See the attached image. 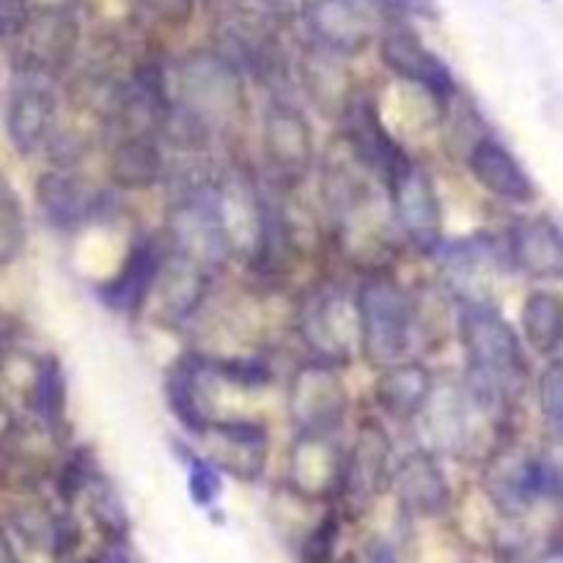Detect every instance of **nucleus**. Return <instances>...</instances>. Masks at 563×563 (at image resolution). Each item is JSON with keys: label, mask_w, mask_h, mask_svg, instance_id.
<instances>
[{"label": "nucleus", "mask_w": 563, "mask_h": 563, "mask_svg": "<svg viewBox=\"0 0 563 563\" xmlns=\"http://www.w3.org/2000/svg\"><path fill=\"white\" fill-rule=\"evenodd\" d=\"M170 113L163 141L187 152H203L223 141L245 115V71L220 49H196L168 69Z\"/></svg>", "instance_id": "obj_1"}, {"label": "nucleus", "mask_w": 563, "mask_h": 563, "mask_svg": "<svg viewBox=\"0 0 563 563\" xmlns=\"http://www.w3.org/2000/svg\"><path fill=\"white\" fill-rule=\"evenodd\" d=\"M465 385L495 416H504L528 379V361L517 330L495 306H460L456 313Z\"/></svg>", "instance_id": "obj_2"}, {"label": "nucleus", "mask_w": 563, "mask_h": 563, "mask_svg": "<svg viewBox=\"0 0 563 563\" xmlns=\"http://www.w3.org/2000/svg\"><path fill=\"white\" fill-rule=\"evenodd\" d=\"M357 350L372 368L405 361L418 330V300L383 269H372L355 291Z\"/></svg>", "instance_id": "obj_3"}, {"label": "nucleus", "mask_w": 563, "mask_h": 563, "mask_svg": "<svg viewBox=\"0 0 563 563\" xmlns=\"http://www.w3.org/2000/svg\"><path fill=\"white\" fill-rule=\"evenodd\" d=\"M297 333L317 361L346 366L357 346L355 297L339 284H317L300 297L295 311Z\"/></svg>", "instance_id": "obj_4"}, {"label": "nucleus", "mask_w": 563, "mask_h": 563, "mask_svg": "<svg viewBox=\"0 0 563 563\" xmlns=\"http://www.w3.org/2000/svg\"><path fill=\"white\" fill-rule=\"evenodd\" d=\"M262 154L275 187H297L317 159L311 121L300 104L273 93L262 113Z\"/></svg>", "instance_id": "obj_5"}, {"label": "nucleus", "mask_w": 563, "mask_h": 563, "mask_svg": "<svg viewBox=\"0 0 563 563\" xmlns=\"http://www.w3.org/2000/svg\"><path fill=\"white\" fill-rule=\"evenodd\" d=\"M286 412L300 434H339L350 412L341 366L317 357L297 366L286 383Z\"/></svg>", "instance_id": "obj_6"}, {"label": "nucleus", "mask_w": 563, "mask_h": 563, "mask_svg": "<svg viewBox=\"0 0 563 563\" xmlns=\"http://www.w3.org/2000/svg\"><path fill=\"white\" fill-rule=\"evenodd\" d=\"M390 209L399 234L427 256H434L443 245V207L429 170L407 157L385 181Z\"/></svg>", "instance_id": "obj_7"}, {"label": "nucleus", "mask_w": 563, "mask_h": 563, "mask_svg": "<svg viewBox=\"0 0 563 563\" xmlns=\"http://www.w3.org/2000/svg\"><path fill=\"white\" fill-rule=\"evenodd\" d=\"M33 198H36V209L44 223L66 234L102 223L115 207L113 192L93 185L88 176L77 174V168H58V165L38 174Z\"/></svg>", "instance_id": "obj_8"}, {"label": "nucleus", "mask_w": 563, "mask_h": 563, "mask_svg": "<svg viewBox=\"0 0 563 563\" xmlns=\"http://www.w3.org/2000/svg\"><path fill=\"white\" fill-rule=\"evenodd\" d=\"M438 269L460 306H493L495 275L509 264L506 245L493 234H467L438 247Z\"/></svg>", "instance_id": "obj_9"}, {"label": "nucleus", "mask_w": 563, "mask_h": 563, "mask_svg": "<svg viewBox=\"0 0 563 563\" xmlns=\"http://www.w3.org/2000/svg\"><path fill=\"white\" fill-rule=\"evenodd\" d=\"M168 236L165 231L157 234H137L126 247L124 258L110 278L97 286L99 302L113 313L126 319H137L154 300L159 275L168 262Z\"/></svg>", "instance_id": "obj_10"}, {"label": "nucleus", "mask_w": 563, "mask_h": 563, "mask_svg": "<svg viewBox=\"0 0 563 563\" xmlns=\"http://www.w3.org/2000/svg\"><path fill=\"white\" fill-rule=\"evenodd\" d=\"M55 80L14 71L3 108V130L11 148L20 157L47 152L60 126V102L53 88Z\"/></svg>", "instance_id": "obj_11"}, {"label": "nucleus", "mask_w": 563, "mask_h": 563, "mask_svg": "<svg viewBox=\"0 0 563 563\" xmlns=\"http://www.w3.org/2000/svg\"><path fill=\"white\" fill-rule=\"evenodd\" d=\"M339 124L346 154L361 168H366L374 179L383 181V187L388 176L410 157L394 137V132L388 130V124H385L377 99L363 91V88H352L350 99H346L339 113Z\"/></svg>", "instance_id": "obj_12"}, {"label": "nucleus", "mask_w": 563, "mask_h": 563, "mask_svg": "<svg viewBox=\"0 0 563 563\" xmlns=\"http://www.w3.org/2000/svg\"><path fill=\"white\" fill-rule=\"evenodd\" d=\"M80 31L64 9H33L25 31L11 44V60L20 75L58 80L77 55Z\"/></svg>", "instance_id": "obj_13"}, {"label": "nucleus", "mask_w": 563, "mask_h": 563, "mask_svg": "<svg viewBox=\"0 0 563 563\" xmlns=\"http://www.w3.org/2000/svg\"><path fill=\"white\" fill-rule=\"evenodd\" d=\"M379 9L377 0H308L302 20L317 47L352 58L385 31Z\"/></svg>", "instance_id": "obj_14"}, {"label": "nucleus", "mask_w": 563, "mask_h": 563, "mask_svg": "<svg viewBox=\"0 0 563 563\" xmlns=\"http://www.w3.org/2000/svg\"><path fill=\"white\" fill-rule=\"evenodd\" d=\"M379 60L399 80L418 86L434 102H451L460 91L451 66L407 25H385L379 33Z\"/></svg>", "instance_id": "obj_15"}, {"label": "nucleus", "mask_w": 563, "mask_h": 563, "mask_svg": "<svg viewBox=\"0 0 563 563\" xmlns=\"http://www.w3.org/2000/svg\"><path fill=\"white\" fill-rule=\"evenodd\" d=\"M163 135L146 126H115L108 132L104 165L115 190H152L170 179Z\"/></svg>", "instance_id": "obj_16"}, {"label": "nucleus", "mask_w": 563, "mask_h": 563, "mask_svg": "<svg viewBox=\"0 0 563 563\" xmlns=\"http://www.w3.org/2000/svg\"><path fill=\"white\" fill-rule=\"evenodd\" d=\"M390 471H394V440L388 429L377 418H363L346 451L339 495L350 509L363 511L377 498L379 489L390 484Z\"/></svg>", "instance_id": "obj_17"}, {"label": "nucleus", "mask_w": 563, "mask_h": 563, "mask_svg": "<svg viewBox=\"0 0 563 563\" xmlns=\"http://www.w3.org/2000/svg\"><path fill=\"white\" fill-rule=\"evenodd\" d=\"M482 484L489 504L500 515L520 517L537 504L539 495H544L542 460L517 449L515 443H498L487 456Z\"/></svg>", "instance_id": "obj_18"}, {"label": "nucleus", "mask_w": 563, "mask_h": 563, "mask_svg": "<svg viewBox=\"0 0 563 563\" xmlns=\"http://www.w3.org/2000/svg\"><path fill=\"white\" fill-rule=\"evenodd\" d=\"M482 410L487 407L471 394L467 385H438L427 410L418 416L427 434V449L434 454H465L471 445H476L473 416Z\"/></svg>", "instance_id": "obj_19"}, {"label": "nucleus", "mask_w": 563, "mask_h": 563, "mask_svg": "<svg viewBox=\"0 0 563 563\" xmlns=\"http://www.w3.org/2000/svg\"><path fill=\"white\" fill-rule=\"evenodd\" d=\"M212 383V361L196 355V352H185V355L176 357L170 363L168 374H165V401H168L170 416L181 423V429H187L196 438H201L218 421L212 396H209Z\"/></svg>", "instance_id": "obj_20"}, {"label": "nucleus", "mask_w": 563, "mask_h": 563, "mask_svg": "<svg viewBox=\"0 0 563 563\" xmlns=\"http://www.w3.org/2000/svg\"><path fill=\"white\" fill-rule=\"evenodd\" d=\"M209 445V460L223 473L236 478L262 476L267 462V427L256 418H218L207 432L201 434Z\"/></svg>", "instance_id": "obj_21"}, {"label": "nucleus", "mask_w": 563, "mask_h": 563, "mask_svg": "<svg viewBox=\"0 0 563 563\" xmlns=\"http://www.w3.org/2000/svg\"><path fill=\"white\" fill-rule=\"evenodd\" d=\"M509 264L533 280L563 278V229L555 220L520 218L506 229L504 236Z\"/></svg>", "instance_id": "obj_22"}, {"label": "nucleus", "mask_w": 563, "mask_h": 563, "mask_svg": "<svg viewBox=\"0 0 563 563\" xmlns=\"http://www.w3.org/2000/svg\"><path fill=\"white\" fill-rule=\"evenodd\" d=\"M346 451L335 440V434H300L289 449L286 478L295 493L302 498H324L341 493Z\"/></svg>", "instance_id": "obj_23"}, {"label": "nucleus", "mask_w": 563, "mask_h": 563, "mask_svg": "<svg viewBox=\"0 0 563 563\" xmlns=\"http://www.w3.org/2000/svg\"><path fill=\"white\" fill-rule=\"evenodd\" d=\"M390 487H394L401 509L412 511V515L438 517L445 515L451 506V484L440 465V454L429 449L399 456L390 471Z\"/></svg>", "instance_id": "obj_24"}, {"label": "nucleus", "mask_w": 563, "mask_h": 563, "mask_svg": "<svg viewBox=\"0 0 563 563\" xmlns=\"http://www.w3.org/2000/svg\"><path fill=\"white\" fill-rule=\"evenodd\" d=\"M467 170L489 196L500 198V201L526 207V203L537 201L539 196L537 181L531 179L526 165L511 154L506 143H500L493 135H482L471 143V148H467Z\"/></svg>", "instance_id": "obj_25"}, {"label": "nucleus", "mask_w": 563, "mask_h": 563, "mask_svg": "<svg viewBox=\"0 0 563 563\" xmlns=\"http://www.w3.org/2000/svg\"><path fill=\"white\" fill-rule=\"evenodd\" d=\"M434 388H438V379L427 363L396 361L379 368V377L374 383V401L394 421H418Z\"/></svg>", "instance_id": "obj_26"}, {"label": "nucleus", "mask_w": 563, "mask_h": 563, "mask_svg": "<svg viewBox=\"0 0 563 563\" xmlns=\"http://www.w3.org/2000/svg\"><path fill=\"white\" fill-rule=\"evenodd\" d=\"M212 275L214 273L198 267L190 258H181L170 251L163 275H159L157 291H154L159 317L168 324L190 322L198 308L203 306V300H207L209 289H212Z\"/></svg>", "instance_id": "obj_27"}, {"label": "nucleus", "mask_w": 563, "mask_h": 563, "mask_svg": "<svg viewBox=\"0 0 563 563\" xmlns=\"http://www.w3.org/2000/svg\"><path fill=\"white\" fill-rule=\"evenodd\" d=\"M27 412L33 423L53 440H64L69 432V388L64 366L55 355H42L33 363L27 385Z\"/></svg>", "instance_id": "obj_28"}, {"label": "nucleus", "mask_w": 563, "mask_h": 563, "mask_svg": "<svg viewBox=\"0 0 563 563\" xmlns=\"http://www.w3.org/2000/svg\"><path fill=\"white\" fill-rule=\"evenodd\" d=\"M339 55L328 53V49L317 47L308 55H302V66H300V80L306 93L311 97V102L317 108H322L324 113H333L339 119L341 108L350 99L352 86L350 77L344 75V69L339 66Z\"/></svg>", "instance_id": "obj_29"}, {"label": "nucleus", "mask_w": 563, "mask_h": 563, "mask_svg": "<svg viewBox=\"0 0 563 563\" xmlns=\"http://www.w3.org/2000/svg\"><path fill=\"white\" fill-rule=\"evenodd\" d=\"M522 335L539 355H553L563 344V297L553 291H531L520 311Z\"/></svg>", "instance_id": "obj_30"}, {"label": "nucleus", "mask_w": 563, "mask_h": 563, "mask_svg": "<svg viewBox=\"0 0 563 563\" xmlns=\"http://www.w3.org/2000/svg\"><path fill=\"white\" fill-rule=\"evenodd\" d=\"M27 218L14 181L0 170V267H11L25 256Z\"/></svg>", "instance_id": "obj_31"}, {"label": "nucleus", "mask_w": 563, "mask_h": 563, "mask_svg": "<svg viewBox=\"0 0 563 563\" xmlns=\"http://www.w3.org/2000/svg\"><path fill=\"white\" fill-rule=\"evenodd\" d=\"M99 476L97 460H93L91 451L86 445L69 451L66 460L60 462L58 473H55V489H58V498L66 506H71L75 500H80L86 495V489L91 487L93 478Z\"/></svg>", "instance_id": "obj_32"}, {"label": "nucleus", "mask_w": 563, "mask_h": 563, "mask_svg": "<svg viewBox=\"0 0 563 563\" xmlns=\"http://www.w3.org/2000/svg\"><path fill=\"white\" fill-rule=\"evenodd\" d=\"M82 498L88 500V509H91V517L99 522V526L104 528V531L115 539H121L126 533V528H130V520H126V511H124V504H121L119 493H115L113 487H110L108 478L99 473L97 478L91 482V487L86 489V495Z\"/></svg>", "instance_id": "obj_33"}, {"label": "nucleus", "mask_w": 563, "mask_h": 563, "mask_svg": "<svg viewBox=\"0 0 563 563\" xmlns=\"http://www.w3.org/2000/svg\"><path fill=\"white\" fill-rule=\"evenodd\" d=\"M220 467L214 465L209 456L187 454V489H190L192 504L209 509L214 500L223 493V478H220Z\"/></svg>", "instance_id": "obj_34"}, {"label": "nucleus", "mask_w": 563, "mask_h": 563, "mask_svg": "<svg viewBox=\"0 0 563 563\" xmlns=\"http://www.w3.org/2000/svg\"><path fill=\"white\" fill-rule=\"evenodd\" d=\"M539 407L553 434L563 438V361L544 368L539 377Z\"/></svg>", "instance_id": "obj_35"}, {"label": "nucleus", "mask_w": 563, "mask_h": 563, "mask_svg": "<svg viewBox=\"0 0 563 563\" xmlns=\"http://www.w3.org/2000/svg\"><path fill=\"white\" fill-rule=\"evenodd\" d=\"M341 520L335 511L324 515L302 542V563H330L333 561L335 544H339Z\"/></svg>", "instance_id": "obj_36"}, {"label": "nucleus", "mask_w": 563, "mask_h": 563, "mask_svg": "<svg viewBox=\"0 0 563 563\" xmlns=\"http://www.w3.org/2000/svg\"><path fill=\"white\" fill-rule=\"evenodd\" d=\"M33 14L31 0H0V44L11 47Z\"/></svg>", "instance_id": "obj_37"}, {"label": "nucleus", "mask_w": 563, "mask_h": 563, "mask_svg": "<svg viewBox=\"0 0 563 563\" xmlns=\"http://www.w3.org/2000/svg\"><path fill=\"white\" fill-rule=\"evenodd\" d=\"M390 14L412 16V20H438V0H377Z\"/></svg>", "instance_id": "obj_38"}, {"label": "nucleus", "mask_w": 563, "mask_h": 563, "mask_svg": "<svg viewBox=\"0 0 563 563\" xmlns=\"http://www.w3.org/2000/svg\"><path fill=\"white\" fill-rule=\"evenodd\" d=\"M22 418L16 416L14 407L5 399H0V454L11 451L14 445L22 443Z\"/></svg>", "instance_id": "obj_39"}, {"label": "nucleus", "mask_w": 563, "mask_h": 563, "mask_svg": "<svg viewBox=\"0 0 563 563\" xmlns=\"http://www.w3.org/2000/svg\"><path fill=\"white\" fill-rule=\"evenodd\" d=\"M544 471V495H553L563 504V449L559 454H550L542 460Z\"/></svg>", "instance_id": "obj_40"}, {"label": "nucleus", "mask_w": 563, "mask_h": 563, "mask_svg": "<svg viewBox=\"0 0 563 563\" xmlns=\"http://www.w3.org/2000/svg\"><path fill=\"white\" fill-rule=\"evenodd\" d=\"M264 9L273 11L280 20H291V16H302L308 0H262Z\"/></svg>", "instance_id": "obj_41"}, {"label": "nucleus", "mask_w": 563, "mask_h": 563, "mask_svg": "<svg viewBox=\"0 0 563 563\" xmlns=\"http://www.w3.org/2000/svg\"><path fill=\"white\" fill-rule=\"evenodd\" d=\"M93 563H137V561L132 559V553L126 550V544L121 542V539H115V542L110 544V548L104 550V553L99 555V559Z\"/></svg>", "instance_id": "obj_42"}, {"label": "nucleus", "mask_w": 563, "mask_h": 563, "mask_svg": "<svg viewBox=\"0 0 563 563\" xmlns=\"http://www.w3.org/2000/svg\"><path fill=\"white\" fill-rule=\"evenodd\" d=\"M0 563H20V559H16L14 548H11V539L5 537V531L0 528Z\"/></svg>", "instance_id": "obj_43"}, {"label": "nucleus", "mask_w": 563, "mask_h": 563, "mask_svg": "<svg viewBox=\"0 0 563 563\" xmlns=\"http://www.w3.org/2000/svg\"><path fill=\"white\" fill-rule=\"evenodd\" d=\"M5 361H9V346H5V339L0 335V374H3Z\"/></svg>", "instance_id": "obj_44"}]
</instances>
